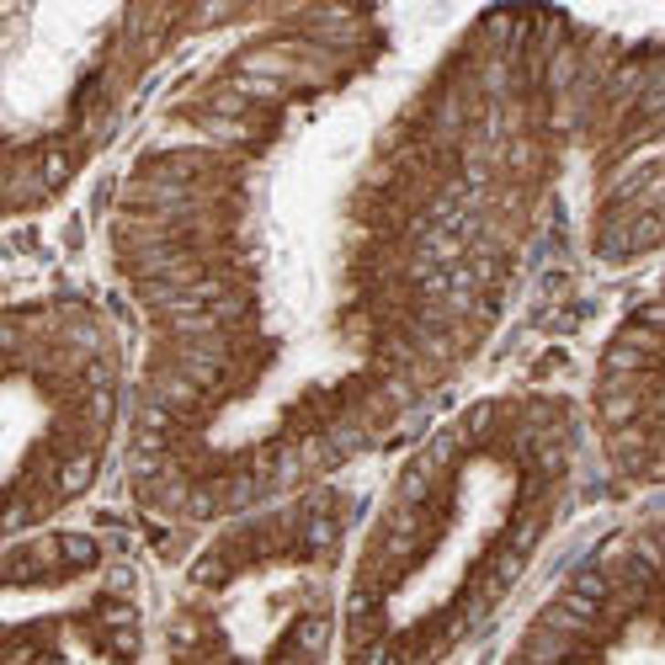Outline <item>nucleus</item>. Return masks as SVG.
I'll use <instances>...</instances> for the list:
<instances>
[{"label": "nucleus", "instance_id": "20e7f679", "mask_svg": "<svg viewBox=\"0 0 665 665\" xmlns=\"http://www.w3.org/2000/svg\"><path fill=\"white\" fill-rule=\"evenodd\" d=\"M325 634H331V623H325V618H303L299 634H293L299 655H320V649H325Z\"/></svg>", "mask_w": 665, "mask_h": 665}, {"label": "nucleus", "instance_id": "423d86ee", "mask_svg": "<svg viewBox=\"0 0 665 665\" xmlns=\"http://www.w3.org/2000/svg\"><path fill=\"white\" fill-rule=\"evenodd\" d=\"M575 596H591V602H607V591H612V580H607V570H580L570 580Z\"/></svg>", "mask_w": 665, "mask_h": 665}, {"label": "nucleus", "instance_id": "39448f33", "mask_svg": "<svg viewBox=\"0 0 665 665\" xmlns=\"http://www.w3.org/2000/svg\"><path fill=\"white\" fill-rule=\"evenodd\" d=\"M54 548H59V554L69 559V565H75V570L96 565V544H91V538H80V533H64V538H59Z\"/></svg>", "mask_w": 665, "mask_h": 665}, {"label": "nucleus", "instance_id": "f257e3e1", "mask_svg": "<svg viewBox=\"0 0 665 665\" xmlns=\"http://www.w3.org/2000/svg\"><path fill=\"white\" fill-rule=\"evenodd\" d=\"M522 660L527 665H565L570 660V644H565V634H554V628H538V634L527 639Z\"/></svg>", "mask_w": 665, "mask_h": 665}, {"label": "nucleus", "instance_id": "0eeeda50", "mask_svg": "<svg viewBox=\"0 0 665 665\" xmlns=\"http://www.w3.org/2000/svg\"><path fill=\"white\" fill-rule=\"evenodd\" d=\"M335 544V522L331 516H309V527H303V548L309 554H320V548Z\"/></svg>", "mask_w": 665, "mask_h": 665}, {"label": "nucleus", "instance_id": "7ed1b4c3", "mask_svg": "<svg viewBox=\"0 0 665 665\" xmlns=\"http://www.w3.org/2000/svg\"><path fill=\"white\" fill-rule=\"evenodd\" d=\"M91 474H96V458H69L59 474V495H80L91 484Z\"/></svg>", "mask_w": 665, "mask_h": 665}, {"label": "nucleus", "instance_id": "1a4fd4ad", "mask_svg": "<svg viewBox=\"0 0 665 665\" xmlns=\"http://www.w3.org/2000/svg\"><path fill=\"white\" fill-rule=\"evenodd\" d=\"M634 325H639V331H665V303H644Z\"/></svg>", "mask_w": 665, "mask_h": 665}, {"label": "nucleus", "instance_id": "9b49d317", "mask_svg": "<svg viewBox=\"0 0 665 665\" xmlns=\"http://www.w3.org/2000/svg\"><path fill=\"white\" fill-rule=\"evenodd\" d=\"M101 623H112V628H128V623H133V607L107 602V607H101Z\"/></svg>", "mask_w": 665, "mask_h": 665}, {"label": "nucleus", "instance_id": "6e6552de", "mask_svg": "<svg viewBox=\"0 0 665 665\" xmlns=\"http://www.w3.org/2000/svg\"><path fill=\"white\" fill-rule=\"evenodd\" d=\"M634 410H639V394H607L602 399V421L607 426H623Z\"/></svg>", "mask_w": 665, "mask_h": 665}, {"label": "nucleus", "instance_id": "f03ea898", "mask_svg": "<svg viewBox=\"0 0 665 665\" xmlns=\"http://www.w3.org/2000/svg\"><path fill=\"white\" fill-rule=\"evenodd\" d=\"M607 378H623V373H639V367H644V352H639L634 341H618V346H612V352H607Z\"/></svg>", "mask_w": 665, "mask_h": 665}, {"label": "nucleus", "instance_id": "9d476101", "mask_svg": "<svg viewBox=\"0 0 665 665\" xmlns=\"http://www.w3.org/2000/svg\"><path fill=\"white\" fill-rule=\"evenodd\" d=\"M64 176H69V154H48V160H43V182H64Z\"/></svg>", "mask_w": 665, "mask_h": 665}]
</instances>
